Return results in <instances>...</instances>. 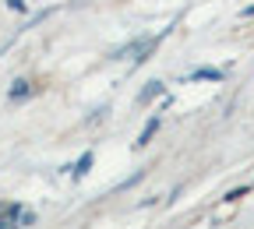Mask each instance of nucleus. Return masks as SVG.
I'll return each instance as SVG.
<instances>
[{"label":"nucleus","mask_w":254,"mask_h":229,"mask_svg":"<svg viewBox=\"0 0 254 229\" xmlns=\"http://www.w3.org/2000/svg\"><path fill=\"white\" fill-rule=\"evenodd\" d=\"M4 4H7V11H21L25 14V0H4Z\"/></svg>","instance_id":"nucleus-9"},{"label":"nucleus","mask_w":254,"mask_h":229,"mask_svg":"<svg viewBox=\"0 0 254 229\" xmlns=\"http://www.w3.org/2000/svg\"><path fill=\"white\" fill-rule=\"evenodd\" d=\"M163 92H166V85L159 81V78H155V81H148V85L138 92V106H148V103H152V99H159Z\"/></svg>","instance_id":"nucleus-2"},{"label":"nucleus","mask_w":254,"mask_h":229,"mask_svg":"<svg viewBox=\"0 0 254 229\" xmlns=\"http://www.w3.org/2000/svg\"><path fill=\"white\" fill-rule=\"evenodd\" d=\"M18 219H21V205H4L0 208V229H21Z\"/></svg>","instance_id":"nucleus-1"},{"label":"nucleus","mask_w":254,"mask_h":229,"mask_svg":"<svg viewBox=\"0 0 254 229\" xmlns=\"http://www.w3.org/2000/svg\"><path fill=\"white\" fill-rule=\"evenodd\" d=\"M92 162H95V155H92V152H85V155L74 162V166H71V176H74V180H81V176L92 170Z\"/></svg>","instance_id":"nucleus-6"},{"label":"nucleus","mask_w":254,"mask_h":229,"mask_svg":"<svg viewBox=\"0 0 254 229\" xmlns=\"http://www.w3.org/2000/svg\"><path fill=\"white\" fill-rule=\"evenodd\" d=\"M28 95H32V81H28V78H14L11 88H7V99L18 103V99H28Z\"/></svg>","instance_id":"nucleus-3"},{"label":"nucleus","mask_w":254,"mask_h":229,"mask_svg":"<svg viewBox=\"0 0 254 229\" xmlns=\"http://www.w3.org/2000/svg\"><path fill=\"white\" fill-rule=\"evenodd\" d=\"M159 127H163V120H159V116H152V120L141 127V134H138V141H134V145H138V148H145V145L155 138V130H159Z\"/></svg>","instance_id":"nucleus-4"},{"label":"nucleus","mask_w":254,"mask_h":229,"mask_svg":"<svg viewBox=\"0 0 254 229\" xmlns=\"http://www.w3.org/2000/svg\"><path fill=\"white\" fill-rule=\"evenodd\" d=\"M226 78V71H219V67H198V71H190V81H222Z\"/></svg>","instance_id":"nucleus-5"},{"label":"nucleus","mask_w":254,"mask_h":229,"mask_svg":"<svg viewBox=\"0 0 254 229\" xmlns=\"http://www.w3.org/2000/svg\"><path fill=\"white\" fill-rule=\"evenodd\" d=\"M18 226H21V229H25V226H36V212H21Z\"/></svg>","instance_id":"nucleus-7"},{"label":"nucleus","mask_w":254,"mask_h":229,"mask_svg":"<svg viewBox=\"0 0 254 229\" xmlns=\"http://www.w3.org/2000/svg\"><path fill=\"white\" fill-rule=\"evenodd\" d=\"M247 190H251V187H237V190H230V194H226V201H240Z\"/></svg>","instance_id":"nucleus-8"}]
</instances>
